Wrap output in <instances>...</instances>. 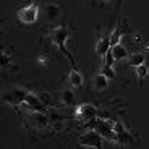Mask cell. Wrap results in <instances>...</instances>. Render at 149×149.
I'll use <instances>...</instances> for the list:
<instances>
[{
	"label": "cell",
	"mask_w": 149,
	"mask_h": 149,
	"mask_svg": "<svg viewBox=\"0 0 149 149\" xmlns=\"http://www.w3.org/2000/svg\"><path fill=\"white\" fill-rule=\"evenodd\" d=\"M97 117V107L93 104H81L76 107V118L79 122H91Z\"/></svg>",
	"instance_id": "obj_5"
},
{
	"label": "cell",
	"mask_w": 149,
	"mask_h": 149,
	"mask_svg": "<svg viewBox=\"0 0 149 149\" xmlns=\"http://www.w3.org/2000/svg\"><path fill=\"white\" fill-rule=\"evenodd\" d=\"M37 16H39V5H37L36 0H33L29 5H24L23 8L18 10V19L24 24H33L37 21Z\"/></svg>",
	"instance_id": "obj_1"
},
{
	"label": "cell",
	"mask_w": 149,
	"mask_h": 149,
	"mask_svg": "<svg viewBox=\"0 0 149 149\" xmlns=\"http://www.w3.org/2000/svg\"><path fill=\"white\" fill-rule=\"evenodd\" d=\"M70 34H71V29H70V28H65V26H62V28H55V29H54L52 33H50V39H52L54 45H57V47H58L63 54H67L68 57H70V54H68L67 47H65V42L68 41ZM70 58H71V57H70Z\"/></svg>",
	"instance_id": "obj_2"
},
{
	"label": "cell",
	"mask_w": 149,
	"mask_h": 149,
	"mask_svg": "<svg viewBox=\"0 0 149 149\" xmlns=\"http://www.w3.org/2000/svg\"><path fill=\"white\" fill-rule=\"evenodd\" d=\"M96 54L99 57H104L105 54L110 50V34H105V36H99L96 42V47H94Z\"/></svg>",
	"instance_id": "obj_7"
},
{
	"label": "cell",
	"mask_w": 149,
	"mask_h": 149,
	"mask_svg": "<svg viewBox=\"0 0 149 149\" xmlns=\"http://www.w3.org/2000/svg\"><path fill=\"white\" fill-rule=\"evenodd\" d=\"M60 13H62V8L58 3H54V2H49L44 7V16L49 23H54L60 18Z\"/></svg>",
	"instance_id": "obj_6"
},
{
	"label": "cell",
	"mask_w": 149,
	"mask_h": 149,
	"mask_svg": "<svg viewBox=\"0 0 149 149\" xmlns=\"http://www.w3.org/2000/svg\"><path fill=\"white\" fill-rule=\"evenodd\" d=\"M37 62L41 65H47V58H45L44 55H41V57H37Z\"/></svg>",
	"instance_id": "obj_20"
},
{
	"label": "cell",
	"mask_w": 149,
	"mask_h": 149,
	"mask_svg": "<svg viewBox=\"0 0 149 149\" xmlns=\"http://www.w3.org/2000/svg\"><path fill=\"white\" fill-rule=\"evenodd\" d=\"M62 102H63L67 107L74 105V102H76V97H74L73 91H71V89H63V93H62Z\"/></svg>",
	"instance_id": "obj_14"
},
{
	"label": "cell",
	"mask_w": 149,
	"mask_h": 149,
	"mask_svg": "<svg viewBox=\"0 0 149 149\" xmlns=\"http://www.w3.org/2000/svg\"><path fill=\"white\" fill-rule=\"evenodd\" d=\"M125 33H127V28H125V26L117 28V29L112 31V34H110V47H112V45L120 44V42H122V36H123Z\"/></svg>",
	"instance_id": "obj_13"
},
{
	"label": "cell",
	"mask_w": 149,
	"mask_h": 149,
	"mask_svg": "<svg viewBox=\"0 0 149 149\" xmlns=\"http://www.w3.org/2000/svg\"><path fill=\"white\" fill-rule=\"evenodd\" d=\"M136 74H138V79L139 81H144V78L149 74V67L146 63H143V65H139V67H136Z\"/></svg>",
	"instance_id": "obj_15"
},
{
	"label": "cell",
	"mask_w": 149,
	"mask_h": 149,
	"mask_svg": "<svg viewBox=\"0 0 149 149\" xmlns=\"http://www.w3.org/2000/svg\"><path fill=\"white\" fill-rule=\"evenodd\" d=\"M31 120L37 128L49 127V118L44 115V112H31Z\"/></svg>",
	"instance_id": "obj_9"
},
{
	"label": "cell",
	"mask_w": 149,
	"mask_h": 149,
	"mask_svg": "<svg viewBox=\"0 0 149 149\" xmlns=\"http://www.w3.org/2000/svg\"><path fill=\"white\" fill-rule=\"evenodd\" d=\"M93 86H94L96 91H105L107 86H109V78L102 73H97L96 76H94V79H93Z\"/></svg>",
	"instance_id": "obj_10"
},
{
	"label": "cell",
	"mask_w": 149,
	"mask_h": 149,
	"mask_svg": "<svg viewBox=\"0 0 149 149\" xmlns=\"http://www.w3.org/2000/svg\"><path fill=\"white\" fill-rule=\"evenodd\" d=\"M39 97H41V101H42V104H44V105H49L50 102H52V97H50V94H49V93H41V96H39Z\"/></svg>",
	"instance_id": "obj_19"
},
{
	"label": "cell",
	"mask_w": 149,
	"mask_h": 149,
	"mask_svg": "<svg viewBox=\"0 0 149 149\" xmlns=\"http://www.w3.org/2000/svg\"><path fill=\"white\" fill-rule=\"evenodd\" d=\"M110 50H112V54H113V57H115V60H128V57H130L127 47H125L122 42L117 44V45H112Z\"/></svg>",
	"instance_id": "obj_8"
},
{
	"label": "cell",
	"mask_w": 149,
	"mask_h": 149,
	"mask_svg": "<svg viewBox=\"0 0 149 149\" xmlns=\"http://www.w3.org/2000/svg\"><path fill=\"white\" fill-rule=\"evenodd\" d=\"M102 2H110V0H102Z\"/></svg>",
	"instance_id": "obj_21"
},
{
	"label": "cell",
	"mask_w": 149,
	"mask_h": 149,
	"mask_svg": "<svg viewBox=\"0 0 149 149\" xmlns=\"http://www.w3.org/2000/svg\"><path fill=\"white\" fill-rule=\"evenodd\" d=\"M28 91L21 89V88H15L11 91H7L3 94V102L8 105H23L26 102Z\"/></svg>",
	"instance_id": "obj_4"
},
{
	"label": "cell",
	"mask_w": 149,
	"mask_h": 149,
	"mask_svg": "<svg viewBox=\"0 0 149 149\" xmlns=\"http://www.w3.org/2000/svg\"><path fill=\"white\" fill-rule=\"evenodd\" d=\"M102 136L101 133L97 130H91V131H86V133H83L81 136H79L78 143L79 146H83V148H102Z\"/></svg>",
	"instance_id": "obj_3"
},
{
	"label": "cell",
	"mask_w": 149,
	"mask_h": 149,
	"mask_svg": "<svg viewBox=\"0 0 149 149\" xmlns=\"http://www.w3.org/2000/svg\"><path fill=\"white\" fill-rule=\"evenodd\" d=\"M144 60H146V54L143 52H136V54H131L130 57H128V65L133 68L139 67V65L144 63Z\"/></svg>",
	"instance_id": "obj_12"
},
{
	"label": "cell",
	"mask_w": 149,
	"mask_h": 149,
	"mask_svg": "<svg viewBox=\"0 0 149 149\" xmlns=\"http://www.w3.org/2000/svg\"><path fill=\"white\" fill-rule=\"evenodd\" d=\"M113 62H115V57H113V54H112V50H109L107 54L104 55V63L105 65H113Z\"/></svg>",
	"instance_id": "obj_17"
},
{
	"label": "cell",
	"mask_w": 149,
	"mask_h": 149,
	"mask_svg": "<svg viewBox=\"0 0 149 149\" xmlns=\"http://www.w3.org/2000/svg\"><path fill=\"white\" fill-rule=\"evenodd\" d=\"M101 73L105 74L109 79H115V71H113V68H112L110 65H105L104 63V67L101 68Z\"/></svg>",
	"instance_id": "obj_16"
},
{
	"label": "cell",
	"mask_w": 149,
	"mask_h": 149,
	"mask_svg": "<svg viewBox=\"0 0 149 149\" xmlns=\"http://www.w3.org/2000/svg\"><path fill=\"white\" fill-rule=\"evenodd\" d=\"M68 81H70V84L73 86V88H81L83 86V74L76 70L74 63H73V68H71L70 74H68Z\"/></svg>",
	"instance_id": "obj_11"
},
{
	"label": "cell",
	"mask_w": 149,
	"mask_h": 149,
	"mask_svg": "<svg viewBox=\"0 0 149 149\" xmlns=\"http://www.w3.org/2000/svg\"><path fill=\"white\" fill-rule=\"evenodd\" d=\"M10 65H11L10 55H8V54L5 52V50H3V52H2V67H3V68H8V67H10Z\"/></svg>",
	"instance_id": "obj_18"
}]
</instances>
